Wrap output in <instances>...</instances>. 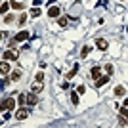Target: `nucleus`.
I'll return each instance as SVG.
<instances>
[{
	"label": "nucleus",
	"instance_id": "nucleus-16",
	"mask_svg": "<svg viewBox=\"0 0 128 128\" xmlns=\"http://www.w3.org/2000/svg\"><path fill=\"white\" fill-rule=\"evenodd\" d=\"M76 71H78V65H75V67H73V69H71L69 73H67V78H73V76L76 75Z\"/></svg>",
	"mask_w": 128,
	"mask_h": 128
},
{
	"label": "nucleus",
	"instance_id": "nucleus-5",
	"mask_svg": "<svg viewBox=\"0 0 128 128\" xmlns=\"http://www.w3.org/2000/svg\"><path fill=\"white\" fill-rule=\"evenodd\" d=\"M27 103H29V105H36V94H34V92L27 94Z\"/></svg>",
	"mask_w": 128,
	"mask_h": 128
},
{
	"label": "nucleus",
	"instance_id": "nucleus-14",
	"mask_svg": "<svg viewBox=\"0 0 128 128\" xmlns=\"http://www.w3.org/2000/svg\"><path fill=\"white\" fill-rule=\"evenodd\" d=\"M124 86H117V88H115V96H124Z\"/></svg>",
	"mask_w": 128,
	"mask_h": 128
},
{
	"label": "nucleus",
	"instance_id": "nucleus-6",
	"mask_svg": "<svg viewBox=\"0 0 128 128\" xmlns=\"http://www.w3.org/2000/svg\"><path fill=\"white\" fill-rule=\"evenodd\" d=\"M0 71H2V75L4 76H8V73H10V65H8V61H2V65H0Z\"/></svg>",
	"mask_w": 128,
	"mask_h": 128
},
{
	"label": "nucleus",
	"instance_id": "nucleus-8",
	"mask_svg": "<svg viewBox=\"0 0 128 128\" xmlns=\"http://www.w3.org/2000/svg\"><path fill=\"white\" fill-rule=\"evenodd\" d=\"M16 118H17V120H23V118H27V111L23 109V107H21V109H19V111L16 113Z\"/></svg>",
	"mask_w": 128,
	"mask_h": 128
},
{
	"label": "nucleus",
	"instance_id": "nucleus-10",
	"mask_svg": "<svg viewBox=\"0 0 128 128\" xmlns=\"http://www.w3.org/2000/svg\"><path fill=\"white\" fill-rule=\"evenodd\" d=\"M107 80H109V75H105V76H100V78L96 80V86L100 88V86H103V84H105Z\"/></svg>",
	"mask_w": 128,
	"mask_h": 128
},
{
	"label": "nucleus",
	"instance_id": "nucleus-4",
	"mask_svg": "<svg viewBox=\"0 0 128 128\" xmlns=\"http://www.w3.org/2000/svg\"><path fill=\"white\" fill-rule=\"evenodd\" d=\"M48 16L52 17V19H54V17H58L59 16V8H58V6H50V8H48Z\"/></svg>",
	"mask_w": 128,
	"mask_h": 128
},
{
	"label": "nucleus",
	"instance_id": "nucleus-21",
	"mask_svg": "<svg viewBox=\"0 0 128 128\" xmlns=\"http://www.w3.org/2000/svg\"><path fill=\"white\" fill-rule=\"evenodd\" d=\"M105 71H107V75H111V73H113V65L107 63V65H105Z\"/></svg>",
	"mask_w": 128,
	"mask_h": 128
},
{
	"label": "nucleus",
	"instance_id": "nucleus-11",
	"mask_svg": "<svg viewBox=\"0 0 128 128\" xmlns=\"http://www.w3.org/2000/svg\"><path fill=\"white\" fill-rule=\"evenodd\" d=\"M10 6H12V8H16V10H23V8H25V4L17 2V0H12V2H10Z\"/></svg>",
	"mask_w": 128,
	"mask_h": 128
},
{
	"label": "nucleus",
	"instance_id": "nucleus-19",
	"mask_svg": "<svg viewBox=\"0 0 128 128\" xmlns=\"http://www.w3.org/2000/svg\"><path fill=\"white\" fill-rule=\"evenodd\" d=\"M25 103H27V94H21V96H19V105H25Z\"/></svg>",
	"mask_w": 128,
	"mask_h": 128
},
{
	"label": "nucleus",
	"instance_id": "nucleus-17",
	"mask_svg": "<svg viewBox=\"0 0 128 128\" xmlns=\"http://www.w3.org/2000/svg\"><path fill=\"white\" fill-rule=\"evenodd\" d=\"M31 90L34 92V94H40V92H42V84H40V82H38V84H34V86H32Z\"/></svg>",
	"mask_w": 128,
	"mask_h": 128
},
{
	"label": "nucleus",
	"instance_id": "nucleus-20",
	"mask_svg": "<svg viewBox=\"0 0 128 128\" xmlns=\"http://www.w3.org/2000/svg\"><path fill=\"white\" fill-rule=\"evenodd\" d=\"M118 124H120V126H128V124H126V117H124V115L118 117Z\"/></svg>",
	"mask_w": 128,
	"mask_h": 128
},
{
	"label": "nucleus",
	"instance_id": "nucleus-27",
	"mask_svg": "<svg viewBox=\"0 0 128 128\" xmlns=\"http://www.w3.org/2000/svg\"><path fill=\"white\" fill-rule=\"evenodd\" d=\"M19 21H21V25H23V23H25V21H27V16H25V14H23V16H21V17H19Z\"/></svg>",
	"mask_w": 128,
	"mask_h": 128
},
{
	"label": "nucleus",
	"instance_id": "nucleus-3",
	"mask_svg": "<svg viewBox=\"0 0 128 128\" xmlns=\"http://www.w3.org/2000/svg\"><path fill=\"white\" fill-rule=\"evenodd\" d=\"M27 38H29V32H27V31H19L16 34V40H17V42H23V40H27Z\"/></svg>",
	"mask_w": 128,
	"mask_h": 128
},
{
	"label": "nucleus",
	"instance_id": "nucleus-15",
	"mask_svg": "<svg viewBox=\"0 0 128 128\" xmlns=\"http://www.w3.org/2000/svg\"><path fill=\"white\" fill-rule=\"evenodd\" d=\"M31 16L32 17H38V16H40V6H34V8H32V10H31Z\"/></svg>",
	"mask_w": 128,
	"mask_h": 128
},
{
	"label": "nucleus",
	"instance_id": "nucleus-2",
	"mask_svg": "<svg viewBox=\"0 0 128 128\" xmlns=\"http://www.w3.org/2000/svg\"><path fill=\"white\" fill-rule=\"evenodd\" d=\"M2 58H4L6 61H10V59H17V52H16V50H6Z\"/></svg>",
	"mask_w": 128,
	"mask_h": 128
},
{
	"label": "nucleus",
	"instance_id": "nucleus-25",
	"mask_svg": "<svg viewBox=\"0 0 128 128\" xmlns=\"http://www.w3.org/2000/svg\"><path fill=\"white\" fill-rule=\"evenodd\" d=\"M59 25H61V27L67 25V17H59Z\"/></svg>",
	"mask_w": 128,
	"mask_h": 128
},
{
	"label": "nucleus",
	"instance_id": "nucleus-13",
	"mask_svg": "<svg viewBox=\"0 0 128 128\" xmlns=\"http://www.w3.org/2000/svg\"><path fill=\"white\" fill-rule=\"evenodd\" d=\"M12 80H14V82H17V80L21 78V71H14V73H12V76H10Z\"/></svg>",
	"mask_w": 128,
	"mask_h": 128
},
{
	"label": "nucleus",
	"instance_id": "nucleus-1",
	"mask_svg": "<svg viewBox=\"0 0 128 128\" xmlns=\"http://www.w3.org/2000/svg\"><path fill=\"white\" fill-rule=\"evenodd\" d=\"M14 107H16L14 98H8V100H4V102H2V109H4V111H10V109H14Z\"/></svg>",
	"mask_w": 128,
	"mask_h": 128
},
{
	"label": "nucleus",
	"instance_id": "nucleus-28",
	"mask_svg": "<svg viewBox=\"0 0 128 128\" xmlns=\"http://www.w3.org/2000/svg\"><path fill=\"white\" fill-rule=\"evenodd\" d=\"M32 4H34V6H40V4H42V0H32Z\"/></svg>",
	"mask_w": 128,
	"mask_h": 128
},
{
	"label": "nucleus",
	"instance_id": "nucleus-23",
	"mask_svg": "<svg viewBox=\"0 0 128 128\" xmlns=\"http://www.w3.org/2000/svg\"><path fill=\"white\" fill-rule=\"evenodd\" d=\"M4 21H6V23H12V21H14V16H10V14H8V16H4Z\"/></svg>",
	"mask_w": 128,
	"mask_h": 128
},
{
	"label": "nucleus",
	"instance_id": "nucleus-26",
	"mask_svg": "<svg viewBox=\"0 0 128 128\" xmlns=\"http://www.w3.org/2000/svg\"><path fill=\"white\" fill-rule=\"evenodd\" d=\"M6 12H8V4L4 2V4H2V14H6Z\"/></svg>",
	"mask_w": 128,
	"mask_h": 128
},
{
	"label": "nucleus",
	"instance_id": "nucleus-18",
	"mask_svg": "<svg viewBox=\"0 0 128 128\" xmlns=\"http://www.w3.org/2000/svg\"><path fill=\"white\" fill-rule=\"evenodd\" d=\"M88 54H90V46H84V48L80 50V56H82V58H86Z\"/></svg>",
	"mask_w": 128,
	"mask_h": 128
},
{
	"label": "nucleus",
	"instance_id": "nucleus-12",
	"mask_svg": "<svg viewBox=\"0 0 128 128\" xmlns=\"http://www.w3.org/2000/svg\"><path fill=\"white\" fill-rule=\"evenodd\" d=\"M71 102L73 105H78V92H71Z\"/></svg>",
	"mask_w": 128,
	"mask_h": 128
},
{
	"label": "nucleus",
	"instance_id": "nucleus-9",
	"mask_svg": "<svg viewBox=\"0 0 128 128\" xmlns=\"http://www.w3.org/2000/svg\"><path fill=\"white\" fill-rule=\"evenodd\" d=\"M96 46L100 50H107V42L103 40V38H98V40H96Z\"/></svg>",
	"mask_w": 128,
	"mask_h": 128
},
{
	"label": "nucleus",
	"instance_id": "nucleus-7",
	"mask_svg": "<svg viewBox=\"0 0 128 128\" xmlns=\"http://www.w3.org/2000/svg\"><path fill=\"white\" fill-rule=\"evenodd\" d=\"M90 75H92V78H94V80H98V78H100V75H102V69H100V67H94V69L90 71Z\"/></svg>",
	"mask_w": 128,
	"mask_h": 128
},
{
	"label": "nucleus",
	"instance_id": "nucleus-24",
	"mask_svg": "<svg viewBox=\"0 0 128 128\" xmlns=\"http://www.w3.org/2000/svg\"><path fill=\"white\" fill-rule=\"evenodd\" d=\"M34 78H36V82H42L44 75H42V73H36V75H34Z\"/></svg>",
	"mask_w": 128,
	"mask_h": 128
},
{
	"label": "nucleus",
	"instance_id": "nucleus-22",
	"mask_svg": "<svg viewBox=\"0 0 128 128\" xmlns=\"http://www.w3.org/2000/svg\"><path fill=\"white\" fill-rule=\"evenodd\" d=\"M76 92H78V94H84V92H86V86H84V84H80L78 88H76Z\"/></svg>",
	"mask_w": 128,
	"mask_h": 128
}]
</instances>
